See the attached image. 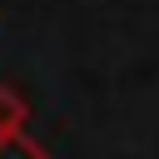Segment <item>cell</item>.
<instances>
[{
	"label": "cell",
	"mask_w": 159,
	"mask_h": 159,
	"mask_svg": "<svg viewBox=\"0 0 159 159\" xmlns=\"http://www.w3.org/2000/svg\"><path fill=\"white\" fill-rule=\"evenodd\" d=\"M25 119H30V99H25L15 84H0V134L25 129Z\"/></svg>",
	"instance_id": "obj_1"
},
{
	"label": "cell",
	"mask_w": 159,
	"mask_h": 159,
	"mask_svg": "<svg viewBox=\"0 0 159 159\" xmlns=\"http://www.w3.org/2000/svg\"><path fill=\"white\" fill-rule=\"evenodd\" d=\"M0 159H50V149L25 129H15V134H0Z\"/></svg>",
	"instance_id": "obj_2"
}]
</instances>
